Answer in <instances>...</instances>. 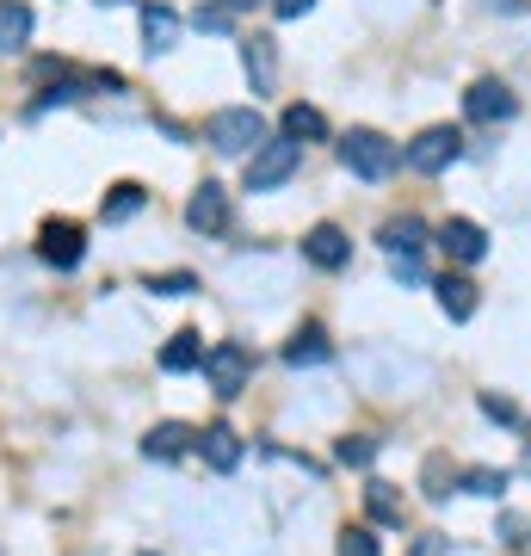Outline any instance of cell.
<instances>
[{"label": "cell", "mask_w": 531, "mask_h": 556, "mask_svg": "<svg viewBox=\"0 0 531 556\" xmlns=\"http://www.w3.org/2000/svg\"><path fill=\"white\" fill-rule=\"evenodd\" d=\"M334 457H340V464H346V470H365V464H371V457H377V439H365V433L340 439V445H334Z\"/></svg>", "instance_id": "25"}, {"label": "cell", "mask_w": 531, "mask_h": 556, "mask_svg": "<svg viewBox=\"0 0 531 556\" xmlns=\"http://www.w3.org/2000/svg\"><path fill=\"white\" fill-rule=\"evenodd\" d=\"M445 544H452V538L427 532V538H414V551H408V556H445Z\"/></svg>", "instance_id": "32"}, {"label": "cell", "mask_w": 531, "mask_h": 556, "mask_svg": "<svg viewBox=\"0 0 531 556\" xmlns=\"http://www.w3.org/2000/svg\"><path fill=\"white\" fill-rule=\"evenodd\" d=\"M142 291H155V298H192L198 278L192 273H149V285H142Z\"/></svg>", "instance_id": "24"}, {"label": "cell", "mask_w": 531, "mask_h": 556, "mask_svg": "<svg viewBox=\"0 0 531 556\" xmlns=\"http://www.w3.org/2000/svg\"><path fill=\"white\" fill-rule=\"evenodd\" d=\"M377 241L390 248V260L395 254H420V248H427V223H420V217H390Z\"/></svg>", "instance_id": "19"}, {"label": "cell", "mask_w": 531, "mask_h": 556, "mask_svg": "<svg viewBox=\"0 0 531 556\" xmlns=\"http://www.w3.org/2000/svg\"><path fill=\"white\" fill-rule=\"evenodd\" d=\"M433 291H439V309H445L452 321H470V316H476V285H470V278L445 273V278L433 285Z\"/></svg>", "instance_id": "18"}, {"label": "cell", "mask_w": 531, "mask_h": 556, "mask_svg": "<svg viewBox=\"0 0 531 556\" xmlns=\"http://www.w3.org/2000/svg\"><path fill=\"white\" fill-rule=\"evenodd\" d=\"M266 7H273L278 20H303V13H309L315 0H266Z\"/></svg>", "instance_id": "31"}, {"label": "cell", "mask_w": 531, "mask_h": 556, "mask_svg": "<svg viewBox=\"0 0 531 556\" xmlns=\"http://www.w3.org/2000/svg\"><path fill=\"white\" fill-rule=\"evenodd\" d=\"M99 7H124V0H99Z\"/></svg>", "instance_id": "35"}, {"label": "cell", "mask_w": 531, "mask_h": 556, "mask_svg": "<svg viewBox=\"0 0 531 556\" xmlns=\"http://www.w3.org/2000/svg\"><path fill=\"white\" fill-rule=\"evenodd\" d=\"M142 211H149V192H142L137 179H118V186L99 199V217L105 223H130V217H142Z\"/></svg>", "instance_id": "15"}, {"label": "cell", "mask_w": 531, "mask_h": 556, "mask_svg": "<svg viewBox=\"0 0 531 556\" xmlns=\"http://www.w3.org/2000/svg\"><path fill=\"white\" fill-rule=\"evenodd\" d=\"M464 489L482 495V501H501L513 489V477H507V470H464Z\"/></svg>", "instance_id": "23"}, {"label": "cell", "mask_w": 531, "mask_h": 556, "mask_svg": "<svg viewBox=\"0 0 531 556\" xmlns=\"http://www.w3.org/2000/svg\"><path fill=\"white\" fill-rule=\"evenodd\" d=\"M142 50H149V56H161V50H174V38H179V20H174V7H155V0H149V7H142Z\"/></svg>", "instance_id": "17"}, {"label": "cell", "mask_w": 531, "mask_h": 556, "mask_svg": "<svg viewBox=\"0 0 531 556\" xmlns=\"http://www.w3.org/2000/svg\"><path fill=\"white\" fill-rule=\"evenodd\" d=\"M142 556H155V551H142Z\"/></svg>", "instance_id": "36"}, {"label": "cell", "mask_w": 531, "mask_h": 556, "mask_svg": "<svg viewBox=\"0 0 531 556\" xmlns=\"http://www.w3.org/2000/svg\"><path fill=\"white\" fill-rule=\"evenodd\" d=\"M198 452V433L186 427V420H155L149 433H142V457L149 464H174V457Z\"/></svg>", "instance_id": "10"}, {"label": "cell", "mask_w": 531, "mask_h": 556, "mask_svg": "<svg viewBox=\"0 0 531 556\" xmlns=\"http://www.w3.org/2000/svg\"><path fill=\"white\" fill-rule=\"evenodd\" d=\"M390 273H395V285H427V266H420V254H395Z\"/></svg>", "instance_id": "29"}, {"label": "cell", "mask_w": 531, "mask_h": 556, "mask_svg": "<svg viewBox=\"0 0 531 556\" xmlns=\"http://www.w3.org/2000/svg\"><path fill=\"white\" fill-rule=\"evenodd\" d=\"M482 415H489V420H501V427H526V415H519V402L494 396V390H482Z\"/></svg>", "instance_id": "26"}, {"label": "cell", "mask_w": 531, "mask_h": 556, "mask_svg": "<svg viewBox=\"0 0 531 556\" xmlns=\"http://www.w3.org/2000/svg\"><path fill=\"white\" fill-rule=\"evenodd\" d=\"M186 223H192L198 236H223L229 229V192H223L217 179H204L192 199H186Z\"/></svg>", "instance_id": "8"}, {"label": "cell", "mask_w": 531, "mask_h": 556, "mask_svg": "<svg viewBox=\"0 0 531 556\" xmlns=\"http://www.w3.org/2000/svg\"><path fill=\"white\" fill-rule=\"evenodd\" d=\"M285 137L291 142H321L328 137V118H321V112H315V105H285Z\"/></svg>", "instance_id": "20"}, {"label": "cell", "mask_w": 531, "mask_h": 556, "mask_svg": "<svg viewBox=\"0 0 531 556\" xmlns=\"http://www.w3.org/2000/svg\"><path fill=\"white\" fill-rule=\"evenodd\" d=\"M204 353H211V346H204V334H198V328H179L174 340H167V346H161V371H204Z\"/></svg>", "instance_id": "14"}, {"label": "cell", "mask_w": 531, "mask_h": 556, "mask_svg": "<svg viewBox=\"0 0 531 556\" xmlns=\"http://www.w3.org/2000/svg\"><path fill=\"white\" fill-rule=\"evenodd\" d=\"M427 495L445 501L452 495V477H445V457H427Z\"/></svg>", "instance_id": "30"}, {"label": "cell", "mask_w": 531, "mask_h": 556, "mask_svg": "<svg viewBox=\"0 0 531 556\" xmlns=\"http://www.w3.org/2000/svg\"><path fill=\"white\" fill-rule=\"evenodd\" d=\"M303 260H309V266H321V273H340V266L353 260V241H346V229H340V223H315L309 236H303Z\"/></svg>", "instance_id": "9"}, {"label": "cell", "mask_w": 531, "mask_h": 556, "mask_svg": "<svg viewBox=\"0 0 531 556\" xmlns=\"http://www.w3.org/2000/svg\"><path fill=\"white\" fill-rule=\"evenodd\" d=\"M223 7H229V13H248V7H260V0H223Z\"/></svg>", "instance_id": "34"}, {"label": "cell", "mask_w": 531, "mask_h": 556, "mask_svg": "<svg viewBox=\"0 0 531 556\" xmlns=\"http://www.w3.org/2000/svg\"><path fill=\"white\" fill-rule=\"evenodd\" d=\"M340 556H377V532L371 526H346L340 532Z\"/></svg>", "instance_id": "27"}, {"label": "cell", "mask_w": 531, "mask_h": 556, "mask_svg": "<svg viewBox=\"0 0 531 556\" xmlns=\"http://www.w3.org/2000/svg\"><path fill=\"white\" fill-rule=\"evenodd\" d=\"M365 514L377 526H402V495H395V482H365Z\"/></svg>", "instance_id": "21"}, {"label": "cell", "mask_w": 531, "mask_h": 556, "mask_svg": "<svg viewBox=\"0 0 531 556\" xmlns=\"http://www.w3.org/2000/svg\"><path fill=\"white\" fill-rule=\"evenodd\" d=\"M198 457H204L217 477H229V470L241 464V433L236 427H223V420L217 427H204V433H198Z\"/></svg>", "instance_id": "13"}, {"label": "cell", "mask_w": 531, "mask_h": 556, "mask_svg": "<svg viewBox=\"0 0 531 556\" xmlns=\"http://www.w3.org/2000/svg\"><path fill=\"white\" fill-rule=\"evenodd\" d=\"M38 260L43 266H56V273H75L80 260H87V229L68 217H50L38 229Z\"/></svg>", "instance_id": "5"}, {"label": "cell", "mask_w": 531, "mask_h": 556, "mask_svg": "<svg viewBox=\"0 0 531 556\" xmlns=\"http://www.w3.org/2000/svg\"><path fill=\"white\" fill-rule=\"evenodd\" d=\"M248 378H254V353H248L241 340H217V346L204 353V383H211L223 402L241 396V390H248Z\"/></svg>", "instance_id": "4"}, {"label": "cell", "mask_w": 531, "mask_h": 556, "mask_svg": "<svg viewBox=\"0 0 531 556\" xmlns=\"http://www.w3.org/2000/svg\"><path fill=\"white\" fill-rule=\"evenodd\" d=\"M439 248L457 260V266H476V260L489 254V236H482V223H470V217H452L445 229H439Z\"/></svg>", "instance_id": "11"}, {"label": "cell", "mask_w": 531, "mask_h": 556, "mask_svg": "<svg viewBox=\"0 0 531 556\" xmlns=\"http://www.w3.org/2000/svg\"><path fill=\"white\" fill-rule=\"evenodd\" d=\"M38 31V13L25 0H0V50H25Z\"/></svg>", "instance_id": "16"}, {"label": "cell", "mask_w": 531, "mask_h": 556, "mask_svg": "<svg viewBox=\"0 0 531 556\" xmlns=\"http://www.w3.org/2000/svg\"><path fill=\"white\" fill-rule=\"evenodd\" d=\"M494 13H526V0H489Z\"/></svg>", "instance_id": "33"}, {"label": "cell", "mask_w": 531, "mask_h": 556, "mask_svg": "<svg viewBox=\"0 0 531 556\" xmlns=\"http://www.w3.org/2000/svg\"><path fill=\"white\" fill-rule=\"evenodd\" d=\"M241 62H248L254 93H266V87H273V38H248V43H241Z\"/></svg>", "instance_id": "22"}, {"label": "cell", "mask_w": 531, "mask_h": 556, "mask_svg": "<svg viewBox=\"0 0 531 556\" xmlns=\"http://www.w3.org/2000/svg\"><path fill=\"white\" fill-rule=\"evenodd\" d=\"M513 112H519V100L507 93V80H494V75L470 80V93H464V118L470 124H507Z\"/></svg>", "instance_id": "7"}, {"label": "cell", "mask_w": 531, "mask_h": 556, "mask_svg": "<svg viewBox=\"0 0 531 556\" xmlns=\"http://www.w3.org/2000/svg\"><path fill=\"white\" fill-rule=\"evenodd\" d=\"M328 358H334V340H328L321 321H303V328L285 340V365H296V371H303V365H328Z\"/></svg>", "instance_id": "12"}, {"label": "cell", "mask_w": 531, "mask_h": 556, "mask_svg": "<svg viewBox=\"0 0 531 556\" xmlns=\"http://www.w3.org/2000/svg\"><path fill=\"white\" fill-rule=\"evenodd\" d=\"M204 142L217 155H254L260 142H266V118H260L254 105H223V112L204 118Z\"/></svg>", "instance_id": "1"}, {"label": "cell", "mask_w": 531, "mask_h": 556, "mask_svg": "<svg viewBox=\"0 0 531 556\" xmlns=\"http://www.w3.org/2000/svg\"><path fill=\"white\" fill-rule=\"evenodd\" d=\"M192 25H198V31H229V25H236V13H229L223 0H211V7H198V13H192Z\"/></svg>", "instance_id": "28"}, {"label": "cell", "mask_w": 531, "mask_h": 556, "mask_svg": "<svg viewBox=\"0 0 531 556\" xmlns=\"http://www.w3.org/2000/svg\"><path fill=\"white\" fill-rule=\"evenodd\" d=\"M395 161H402V149H395L383 130H346V137H340V167L358 174V179H390Z\"/></svg>", "instance_id": "2"}, {"label": "cell", "mask_w": 531, "mask_h": 556, "mask_svg": "<svg viewBox=\"0 0 531 556\" xmlns=\"http://www.w3.org/2000/svg\"><path fill=\"white\" fill-rule=\"evenodd\" d=\"M296 167H303V142L266 137L254 155H248V174H241V179H248V192H278V186L296 174Z\"/></svg>", "instance_id": "3"}, {"label": "cell", "mask_w": 531, "mask_h": 556, "mask_svg": "<svg viewBox=\"0 0 531 556\" xmlns=\"http://www.w3.org/2000/svg\"><path fill=\"white\" fill-rule=\"evenodd\" d=\"M464 155V130H452V124H433V130H420V137L408 142V167L414 174H445L452 161Z\"/></svg>", "instance_id": "6"}]
</instances>
